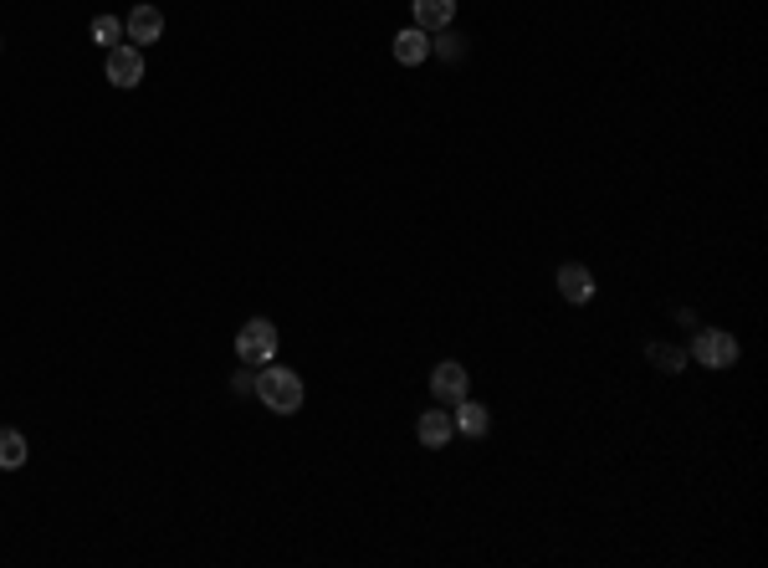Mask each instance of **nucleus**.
<instances>
[{"label": "nucleus", "mask_w": 768, "mask_h": 568, "mask_svg": "<svg viewBox=\"0 0 768 568\" xmlns=\"http://www.w3.org/2000/svg\"><path fill=\"white\" fill-rule=\"evenodd\" d=\"M256 400H262L272 415H297L303 410V379H297L292 369H282V364H267L262 374H256Z\"/></svg>", "instance_id": "nucleus-1"}, {"label": "nucleus", "mask_w": 768, "mask_h": 568, "mask_svg": "<svg viewBox=\"0 0 768 568\" xmlns=\"http://www.w3.org/2000/svg\"><path fill=\"white\" fill-rule=\"evenodd\" d=\"M236 359L241 364H272L277 359V328L267 318H251L241 333H236Z\"/></svg>", "instance_id": "nucleus-2"}, {"label": "nucleus", "mask_w": 768, "mask_h": 568, "mask_svg": "<svg viewBox=\"0 0 768 568\" xmlns=\"http://www.w3.org/2000/svg\"><path fill=\"white\" fill-rule=\"evenodd\" d=\"M692 359H697L702 369H728V364H738V338L722 333V328H707V333H697V343H692Z\"/></svg>", "instance_id": "nucleus-3"}, {"label": "nucleus", "mask_w": 768, "mask_h": 568, "mask_svg": "<svg viewBox=\"0 0 768 568\" xmlns=\"http://www.w3.org/2000/svg\"><path fill=\"white\" fill-rule=\"evenodd\" d=\"M108 82L113 87H139L144 82V52L139 47H108Z\"/></svg>", "instance_id": "nucleus-4"}, {"label": "nucleus", "mask_w": 768, "mask_h": 568, "mask_svg": "<svg viewBox=\"0 0 768 568\" xmlns=\"http://www.w3.org/2000/svg\"><path fill=\"white\" fill-rule=\"evenodd\" d=\"M159 36H164V16L154 6L128 11V41H134V47H149V41H159Z\"/></svg>", "instance_id": "nucleus-5"}, {"label": "nucleus", "mask_w": 768, "mask_h": 568, "mask_svg": "<svg viewBox=\"0 0 768 568\" xmlns=\"http://www.w3.org/2000/svg\"><path fill=\"white\" fill-rule=\"evenodd\" d=\"M466 369L461 364H436V374H431V389H436V400H446V405H456V400H466Z\"/></svg>", "instance_id": "nucleus-6"}, {"label": "nucleus", "mask_w": 768, "mask_h": 568, "mask_svg": "<svg viewBox=\"0 0 768 568\" xmlns=\"http://www.w3.org/2000/svg\"><path fill=\"white\" fill-rule=\"evenodd\" d=\"M456 0H415V26L420 31H451Z\"/></svg>", "instance_id": "nucleus-7"}, {"label": "nucleus", "mask_w": 768, "mask_h": 568, "mask_svg": "<svg viewBox=\"0 0 768 568\" xmlns=\"http://www.w3.org/2000/svg\"><path fill=\"white\" fill-rule=\"evenodd\" d=\"M395 57H400L405 67H415V62H425V57H431V36H425L420 26H405V31L395 36Z\"/></svg>", "instance_id": "nucleus-8"}, {"label": "nucleus", "mask_w": 768, "mask_h": 568, "mask_svg": "<svg viewBox=\"0 0 768 568\" xmlns=\"http://www.w3.org/2000/svg\"><path fill=\"white\" fill-rule=\"evenodd\" d=\"M456 430L461 435H487L492 430V415H487V405H472V400H456Z\"/></svg>", "instance_id": "nucleus-9"}, {"label": "nucleus", "mask_w": 768, "mask_h": 568, "mask_svg": "<svg viewBox=\"0 0 768 568\" xmlns=\"http://www.w3.org/2000/svg\"><path fill=\"white\" fill-rule=\"evenodd\" d=\"M559 292H564L569 302H589V297H594V277H589L584 267H564V272H559Z\"/></svg>", "instance_id": "nucleus-10"}, {"label": "nucleus", "mask_w": 768, "mask_h": 568, "mask_svg": "<svg viewBox=\"0 0 768 568\" xmlns=\"http://www.w3.org/2000/svg\"><path fill=\"white\" fill-rule=\"evenodd\" d=\"M420 441L425 446H446L451 441V415L446 410H425L420 415Z\"/></svg>", "instance_id": "nucleus-11"}, {"label": "nucleus", "mask_w": 768, "mask_h": 568, "mask_svg": "<svg viewBox=\"0 0 768 568\" xmlns=\"http://www.w3.org/2000/svg\"><path fill=\"white\" fill-rule=\"evenodd\" d=\"M21 466H26V435L0 430V471H21Z\"/></svg>", "instance_id": "nucleus-12"}, {"label": "nucleus", "mask_w": 768, "mask_h": 568, "mask_svg": "<svg viewBox=\"0 0 768 568\" xmlns=\"http://www.w3.org/2000/svg\"><path fill=\"white\" fill-rule=\"evenodd\" d=\"M93 41H103V47H118V41H123V21H118V16H98V21H93Z\"/></svg>", "instance_id": "nucleus-13"}, {"label": "nucleus", "mask_w": 768, "mask_h": 568, "mask_svg": "<svg viewBox=\"0 0 768 568\" xmlns=\"http://www.w3.org/2000/svg\"><path fill=\"white\" fill-rule=\"evenodd\" d=\"M651 364H661L666 374H676L681 364H687V354H681V348H666V343H651Z\"/></svg>", "instance_id": "nucleus-14"}]
</instances>
